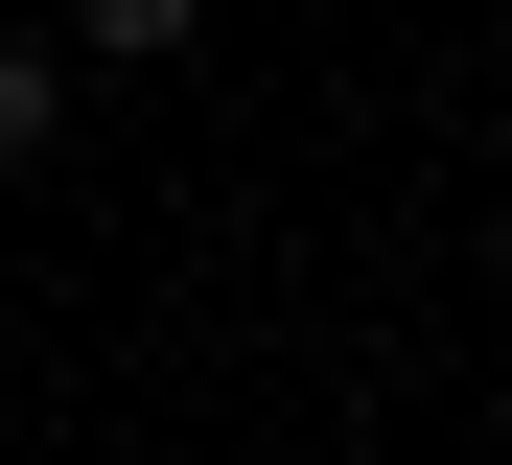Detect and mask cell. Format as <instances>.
<instances>
[{"label":"cell","instance_id":"obj_1","mask_svg":"<svg viewBox=\"0 0 512 465\" xmlns=\"http://www.w3.org/2000/svg\"><path fill=\"white\" fill-rule=\"evenodd\" d=\"M187 24H210V0H70V70H163Z\"/></svg>","mask_w":512,"mask_h":465},{"label":"cell","instance_id":"obj_2","mask_svg":"<svg viewBox=\"0 0 512 465\" xmlns=\"http://www.w3.org/2000/svg\"><path fill=\"white\" fill-rule=\"evenodd\" d=\"M47 117H70V47H24V24H0V163H47Z\"/></svg>","mask_w":512,"mask_h":465}]
</instances>
